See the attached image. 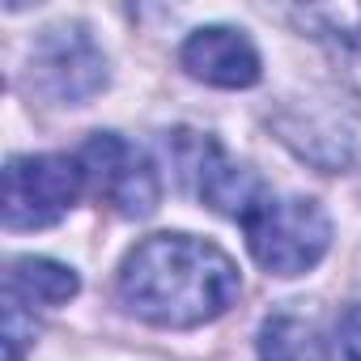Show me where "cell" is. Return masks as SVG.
<instances>
[{
	"label": "cell",
	"instance_id": "cell-9",
	"mask_svg": "<svg viewBox=\"0 0 361 361\" xmlns=\"http://www.w3.org/2000/svg\"><path fill=\"white\" fill-rule=\"evenodd\" d=\"M81 289V276L68 268V264H56V259H43V255H18L9 259V272H5V298L35 310V306H64L73 302Z\"/></svg>",
	"mask_w": 361,
	"mask_h": 361
},
{
	"label": "cell",
	"instance_id": "cell-2",
	"mask_svg": "<svg viewBox=\"0 0 361 361\" xmlns=\"http://www.w3.org/2000/svg\"><path fill=\"white\" fill-rule=\"evenodd\" d=\"M247 251L268 276H302L331 247V217L310 196H264L243 221Z\"/></svg>",
	"mask_w": 361,
	"mask_h": 361
},
{
	"label": "cell",
	"instance_id": "cell-10",
	"mask_svg": "<svg viewBox=\"0 0 361 361\" xmlns=\"http://www.w3.org/2000/svg\"><path fill=\"white\" fill-rule=\"evenodd\" d=\"M255 353H259V361H331L327 340L319 336V327L298 319V314H285V310L268 314L259 323Z\"/></svg>",
	"mask_w": 361,
	"mask_h": 361
},
{
	"label": "cell",
	"instance_id": "cell-8",
	"mask_svg": "<svg viewBox=\"0 0 361 361\" xmlns=\"http://www.w3.org/2000/svg\"><path fill=\"white\" fill-rule=\"evenodd\" d=\"M293 18L327 47L348 90L361 94V5H310V9H298Z\"/></svg>",
	"mask_w": 361,
	"mask_h": 361
},
{
	"label": "cell",
	"instance_id": "cell-11",
	"mask_svg": "<svg viewBox=\"0 0 361 361\" xmlns=\"http://www.w3.org/2000/svg\"><path fill=\"white\" fill-rule=\"evenodd\" d=\"M340 353L344 361H361V302L340 314Z\"/></svg>",
	"mask_w": 361,
	"mask_h": 361
},
{
	"label": "cell",
	"instance_id": "cell-1",
	"mask_svg": "<svg viewBox=\"0 0 361 361\" xmlns=\"http://www.w3.org/2000/svg\"><path fill=\"white\" fill-rule=\"evenodd\" d=\"M115 293L128 306V314L153 327L188 331L221 319L238 302L243 276L238 264L209 238L153 234L123 255Z\"/></svg>",
	"mask_w": 361,
	"mask_h": 361
},
{
	"label": "cell",
	"instance_id": "cell-6",
	"mask_svg": "<svg viewBox=\"0 0 361 361\" xmlns=\"http://www.w3.org/2000/svg\"><path fill=\"white\" fill-rule=\"evenodd\" d=\"M106 85V56L85 26H56L30 51V90L60 106H85Z\"/></svg>",
	"mask_w": 361,
	"mask_h": 361
},
{
	"label": "cell",
	"instance_id": "cell-7",
	"mask_svg": "<svg viewBox=\"0 0 361 361\" xmlns=\"http://www.w3.org/2000/svg\"><path fill=\"white\" fill-rule=\"evenodd\" d=\"M178 64L188 68V77L213 85V90H251L264 77L259 51L247 39V30L234 26H200L188 35Z\"/></svg>",
	"mask_w": 361,
	"mask_h": 361
},
{
	"label": "cell",
	"instance_id": "cell-3",
	"mask_svg": "<svg viewBox=\"0 0 361 361\" xmlns=\"http://www.w3.org/2000/svg\"><path fill=\"white\" fill-rule=\"evenodd\" d=\"M85 192V170L68 153H18L5 161V226L47 230Z\"/></svg>",
	"mask_w": 361,
	"mask_h": 361
},
{
	"label": "cell",
	"instance_id": "cell-4",
	"mask_svg": "<svg viewBox=\"0 0 361 361\" xmlns=\"http://www.w3.org/2000/svg\"><path fill=\"white\" fill-rule=\"evenodd\" d=\"M170 149H174V166L178 174H183V183L221 217H234L238 226L255 213V204H264L268 188H264V178L234 161L209 132H188V128H178L170 132Z\"/></svg>",
	"mask_w": 361,
	"mask_h": 361
},
{
	"label": "cell",
	"instance_id": "cell-5",
	"mask_svg": "<svg viewBox=\"0 0 361 361\" xmlns=\"http://www.w3.org/2000/svg\"><path fill=\"white\" fill-rule=\"evenodd\" d=\"M81 170H85V188L111 204L119 217H149L161 200V183L157 170L149 161L145 149H136L132 140H123L119 132H94L81 153H77Z\"/></svg>",
	"mask_w": 361,
	"mask_h": 361
}]
</instances>
